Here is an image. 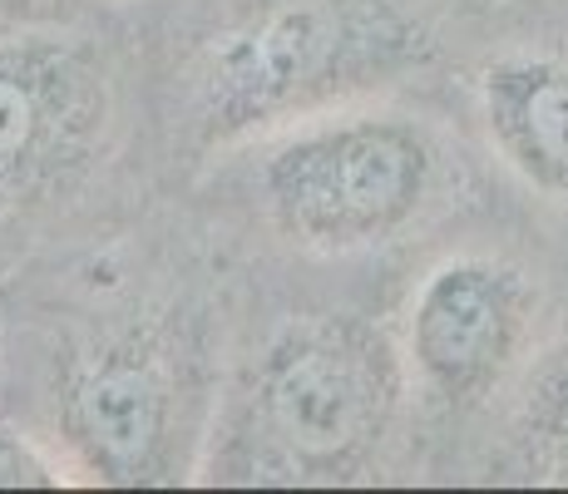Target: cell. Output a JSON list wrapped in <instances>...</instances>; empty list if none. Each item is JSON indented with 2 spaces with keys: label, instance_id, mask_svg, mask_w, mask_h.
Returning a JSON list of instances; mask_svg holds the SVG:
<instances>
[{
  "label": "cell",
  "instance_id": "6da1fadb",
  "mask_svg": "<svg viewBox=\"0 0 568 494\" xmlns=\"http://www.w3.org/2000/svg\"><path fill=\"white\" fill-rule=\"evenodd\" d=\"M410 366L356 312L287 316L217 401L203 470L223 485H362L406 421Z\"/></svg>",
  "mask_w": 568,
  "mask_h": 494
},
{
  "label": "cell",
  "instance_id": "7a4b0ae2",
  "mask_svg": "<svg viewBox=\"0 0 568 494\" xmlns=\"http://www.w3.org/2000/svg\"><path fill=\"white\" fill-rule=\"evenodd\" d=\"M435 60L410 0H237L183 70V124L203 153L362 104Z\"/></svg>",
  "mask_w": 568,
  "mask_h": 494
},
{
  "label": "cell",
  "instance_id": "3957f363",
  "mask_svg": "<svg viewBox=\"0 0 568 494\" xmlns=\"http://www.w3.org/2000/svg\"><path fill=\"white\" fill-rule=\"evenodd\" d=\"M217 415L207 351L183 316H129L54 356V445L84 485H179Z\"/></svg>",
  "mask_w": 568,
  "mask_h": 494
},
{
  "label": "cell",
  "instance_id": "277c9868",
  "mask_svg": "<svg viewBox=\"0 0 568 494\" xmlns=\"http://www.w3.org/2000/svg\"><path fill=\"white\" fill-rule=\"evenodd\" d=\"M445 153L415 114L342 104L262 139L267 223L302 252L352 258L386 248L440 203Z\"/></svg>",
  "mask_w": 568,
  "mask_h": 494
},
{
  "label": "cell",
  "instance_id": "5b68a950",
  "mask_svg": "<svg viewBox=\"0 0 568 494\" xmlns=\"http://www.w3.org/2000/svg\"><path fill=\"white\" fill-rule=\"evenodd\" d=\"M114 139L119 90L100 46L70 30L0 26V223L80 198Z\"/></svg>",
  "mask_w": 568,
  "mask_h": 494
},
{
  "label": "cell",
  "instance_id": "8992f818",
  "mask_svg": "<svg viewBox=\"0 0 568 494\" xmlns=\"http://www.w3.org/2000/svg\"><path fill=\"white\" fill-rule=\"evenodd\" d=\"M539 326V288L509 258L455 252L406 306V366L430 401L475 411L509 386Z\"/></svg>",
  "mask_w": 568,
  "mask_h": 494
},
{
  "label": "cell",
  "instance_id": "52a82bcc",
  "mask_svg": "<svg viewBox=\"0 0 568 494\" xmlns=\"http://www.w3.org/2000/svg\"><path fill=\"white\" fill-rule=\"evenodd\" d=\"M495 159L524 189L568 203V54H499L475 74Z\"/></svg>",
  "mask_w": 568,
  "mask_h": 494
},
{
  "label": "cell",
  "instance_id": "ba28073f",
  "mask_svg": "<svg viewBox=\"0 0 568 494\" xmlns=\"http://www.w3.org/2000/svg\"><path fill=\"white\" fill-rule=\"evenodd\" d=\"M515 460L534 485H568V361L549 366L524 395L515 421Z\"/></svg>",
  "mask_w": 568,
  "mask_h": 494
},
{
  "label": "cell",
  "instance_id": "9c48e42d",
  "mask_svg": "<svg viewBox=\"0 0 568 494\" xmlns=\"http://www.w3.org/2000/svg\"><path fill=\"white\" fill-rule=\"evenodd\" d=\"M60 485H80L70 460L60 455V445H45L30 431H20V425L0 421V490H60Z\"/></svg>",
  "mask_w": 568,
  "mask_h": 494
}]
</instances>
